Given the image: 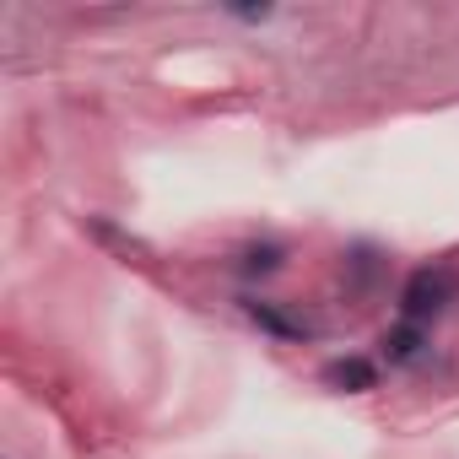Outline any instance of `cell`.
<instances>
[{
    "mask_svg": "<svg viewBox=\"0 0 459 459\" xmlns=\"http://www.w3.org/2000/svg\"><path fill=\"white\" fill-rule=\"evenodd\" d=\"M454 292H459V276H454L448 265H427V271H416V276L405 281V292H400V325L427 330V325L454 303Z\"/></svg>",
    "mask_w": 459,
    "mask_h": 459,
    "instance_id": "obj_1",
    "label": "cell"
},
{
    "mask_svg": "<svg viewBox=\"0 0 459 459\" xmlns=\"http://www.w3.org/2000/svg\"><path fill=\"white\" fill-rule=\"evenodd\" d=\"M325 384H335V389H373L378 384V368L368 362V357H341V362H330L325 368Z\"/></svg>",
    "mask_w": 459,
    "mask_h": 459,
    "instance_id": "obj_2",
    "label": "cell"
},
{
    "mask_svg": "<svg viewBox=\"0 0 459 459\" xmlns=\"http://www.w3.org/2000/svg\"><path fill=\"white\" fill-rule=\"evenodd\" d=\"M421 341H427V330L394 325V330L384 335V351H389V362H416V357H421Z\"/></svg>",
    "mask_w": 459,
    "mask_h": 459,
    "instance_id": "obj_3",
    "label": "cell"
},
{
    "mask_svg": "<svg viewBox=\"0 0 459 459\" xmlns=\"http://www.w3.org/2000/svg\"><path fill=\"white\" fill-rule=\"evenodd\" d=\"M271 271H281V249H276V244L244 255V276H271Z\"/></svg>",
    "mask_w": 459,
    "mask_h": 459,
    "instance_id": "obj_4",
    "label": "cell"
},
{
    "mask_svg": "<svg viewBox=\"0 0 459 459\" xmlns=\"http://www.w3.org/2000/svg\"><path fill=\"white\" fill-rule=\"evenodd\" d=\"M249 314H255L265 330H276V335H303V325H298V319H281L271 303H249Z\"/></svg>",
    "mask_w": 459,
    "mask_h": 459,
    "instance_id": "obj_5",
    "label": "cell"
}]
</instances>
